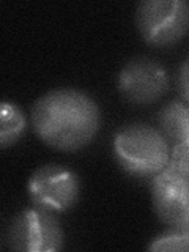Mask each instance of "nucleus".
<instances>
[{"label": "nucleus", "mask_w": 189, "mask_h": 252, "mask_svg": "<svg viewBox=\"0 0 189 252\" xmlns=\"http://www.w3.org/2000/svg\"><path fill=\"white\" fill-rule=\"evenodd\" d=\"M114 150L122 167L137 177L158 175L170 162L164 134L142 123L128 125L118 131Z\"/></svg>", "instance_id": "f03ea898"}, {"label": "nucleus", "mask_w": 189, "mask_h": 252, "mask_svg": "<svg viewBox=\"0 0 189 252\" xmlns=\"http://www.w3.org/2000/svg\"><path fill=\"white\" fill-rule=\"evenodd\" d=\"M169 87L165 69L158 62L137 57L123 66L118 77V89L123 96L136 104H150L159 99Z\"/></svg>", "instance_id": "423d86ee"}, {"label": "nucleus", "mask_w": 189, "mask_h": 252, "mask_svg": "<svg viewBox=\"0 0 189 252\" xmlns=\"http://www.w3.org/2000/svg\"><path fill=\"white\" fill-rule=\"evenodd\" d=\"M178 87L181 96L185 101L189 102V57L183 62V65L180 68V76H178Z\"/></svg>", "instance_id": "f8f14e48"}, {"label": "nucleus", "mask_w": 189, "mask_h": 252, "mask_svg": "<svg viewBox=\"0 0 189 252\" xmlns=\"http://www.w3.org/2000/svg\"><path fill=\"white\" fill-rule=\"evenodd\" d=\"M32 200L44 210L62 211L77 200L79 181L73 172L60 165H43L30 178Z\"/></svg>", "instance_id": "0eeeda50"}, {"label": "nucleus", "mask_w": 189, "mask_h": 252, "mask_svg": "<svg viewBox=\"0 0 189 252\" xmlns=\"http://www.w3.org/2000/svg\"><path fill=\"white\" fill-rule=\"evenodd\" d=\"M152 251H189V236L183 228H172L150 244Z\"/></svg>", "instance_id": "9d476101"}, {"label": "nucleus", "mask_w": 189, "mask_h": 252, "mask_svg": "<svg viewBox=\"0 0 189 252\" xmlns=\"http://www.w3.org/2000/svg\"><path fill=\"white\" fill-rule=\"evenodd\" d=\"M153 205L158 216L172 228L189 225V175L167 165L153 178Z\"/></svg>", "instance_id": "39448f33"}, {"label": "nucleus", "mask_w": 189, "mask_h": 252, "mask_svg": "<svg viewBox=\"0 0 189 252\" xmlns=\"http://www.w3.org/2000/svg\"><path fill=\"white\" fill-rule=\"evenodd\" d=\"M8 248L29 252L59 251L63 244L62 228L49 210L41 207L21 213L5 236Z\"/></svg>", "instance_id": "20e7f679"}, {"label": "nucleus", "mask_w": 189, "mask_h": 252, "mask_svg": "<svg viewBox=\"0 0 189 252\" xmlns=\"http://www.w3.org/2000/svg\"><path fill=\"white\" fill-rule=\"evenodd\" d=\"M32 122L39 139L54 148L79 150L94 137L99 126V110L85 93L73 89H59L39 98Z\"/></svg>", "instance_id": "f257e3e1"}, {"label": "nucleus", "mask_w": 189, "mask_h": 252, "mask_svg": "<svg viewBox=\"0 0 189 252\" xmlns=\"http://www.w3.org/2000/svg\"><path fill=\"white\" fill-rule=\"evenodd\" d=\"M136 22L147 43L153 46L173 44L189 30V2L147 0L137 8Z\"/></svg>", "instance_id": "7ed1b4c3"}, {"label": "nucleus", "mask_w": 189, "mask_h": 252, "mask_svg": "<svg viewBox=\"0 0 189 252\" xmlns=\"http://www.w3.org/2000/svg\"><path fill=\"white\" fill-rule=\"evenodd\" d=\"M26 128V118L22 112L11 102L5 101L2 104V114H0V142L2 147L14 144L21 137Z\"/></svg>", "instance_id": "1a4fd4ad"}, {"label": "nucleus", "mask_w": 189, "mask_h": 252, "mask_svg": "<svg viewBox=\"0 0 189 252\" xmlns=\"http://www.w3.org/2000/svg\"><path fill=\"white\" fill-rule=\"evenodd\" d=\"M183 230H185V232H186V235L189 236V225H186V227L183 228Z\"/></svg>", "instance_id": "ddd939ff"}, {"label": "nucleus", "mask_w": 189, "mask_h": 252, "mask_svg": "<svg viewBox=\"0 0 189 252\" xmlns=\"http://www.w3.org/2000/svg\"><path fill=\"white\" fill-rule=\"evenodd\" d=\"M158 122L165 137L175 140L177 144L183 142L189 137V102L172 101L165 104L161 109Z\"/></svg>", "instance_id": "6e6552de"}, {"label": "nucleus", "mask_w": 189, "mask_h": 252, "mask_svg": "<svg viewBox=\"0 0 189 252\" xmlns=\"http://www.w3.org/2000/svg\"><path fill=\"white\" fill-rule=\"evenodd\" d=\"M169 164L189 175V137L183 142H178L177 147L173 148Z\"/></svg>", "instance_id": "9b49d317"}]
</instances>
